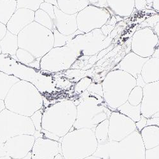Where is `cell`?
Returning <instances> with one entry per match:
<instances>
[{
    "instance_id": "603a6c76",
    "label": "cell",
    "mask_w": 159,
    "mask_h": 159,
    "mask_svg": "<svg viewBox=\"0 0 159 159\" xmlns=\"http://www.w3.org/2000/svg\"><path fill=\"white\" fill-rule=\"evenodd\" d=\"M57 7L68 14H75L89 5V0H57Z\"/></svg>"
},
{
    "instance_id": "9f6ffc18",
    "label": "cell",
    "mask_w": 159,
    "mask_h": 159,
    "mask_svg": "<svg viewBox=\"0 0 159 159\" xmlns=\"http://www.w3.org/2000/svg\"><path fill=\"white\" fill-rule=\"evenodd\" d=\"M0 159H14V158H12L10 157L5 155V156H2V157H0Z\"/></svg>"
},
{
    "instance_id": "bcb514c9",
    "label": "cell",
    "mask_w": 159,
    "mask_h": 159,
    "mask_svg": "<svg viewBox=\"0 0 159 159\" xmlns=\"http://www.w3.org/2000/svg\"><path fill=\"white\" fill-rule=\"evenodd\" d=\"M155 125L159 127V117L152 116L151 118H147V126Z\"/></svg>"
},
{
    "instance_id": "94428289",
    "label": "cell",
    "mask_w": 159,
    "mask_h": 159,
    "mask_svg": "<svg viewBox=\"0 0 159 159\" xmlns=\"http://www.w3.org/2000/svg\"><path fill=\"white\" fill-rule=\"evenodd\" d=\"M16 1H17V0H16Z\"/></svg>"
},
{
    "instance_id": "ba28073f",
    "label": "cell",
    "mask_w": 159,
    "mask_h": 159,
    "mask_svg": "<svg viewBox=\"0 0 159 159\" xmlns=\"http://www.w3.org/2000/svg\"><path fill=\"white\" fill-rule=\"evenodd\" d=\"M78 58L76 53L70 47H53L41 59L40 70L57 73L71 69Z\"/></svg>"
},
{
    "instance_id": "8d00e7d4",
    "label": "cell",
    "mask_w": 159,
    "mask_h": 159,
    "mask_svg": "<svg viewBox=\"0 0 159 159\" xmlns=\"http://www.w3.org/2000/svg\"><path fill=\"white\" fill-rule=\"evenodd\" d=\"M116 23H117V20L115 18V16L111 15L110 19L107 22V23H106L101 28L102 33L106 37L108 36L111 33V31L114 30V28H115V26L116 25Z\"/></svg>"
},
{
    "instance_id": "ffe728a7",
    "label": "cell",
    "mask_w": 159,
    "mask_h": 159,
    "mask_svg": "<svg viewBox=\"0 0 159 159\" xmlns=\"http://www.w3.org/2000/svg\"><path fill=\"white\" fill-rule=\"evenodd\" d=\"M111 15L127 17L133 12L134 0H107Z\"/></svg>"
},
{
    "instance_id": "ee69618b",
    "label": "cell",
    "mask_w": 159,
    "mask_h": 159,
    "mask_svg": "<svg viewBox=\"0 0 159 159\" xmlns=\"http://www.w3.org/2000/svg\"><path fill=\"white\" fill-rule=\"evenodd\" d=\"M114 44H111V45H110L108 47H107V48H105V49H104V50H101L99 54H98V56H97V61H99L100 59H101L102 58H103L107 54H108V53L110 52H111L113 48H114Z\"/></svg>"
},
{
    "instance_id": "816d5d0a",
    "label": "cell",
    "mask_w": 159,
    "mask_h": 159,
    "mask_svg": "<svg viewBox=\"0 0 159 159\" xmlns=\"http://www.w3.org/2000/svg\"><path fill=\"white\" fill-rule=\"evenodd\" d=\"M5 108V105L4 100L0 99V113H1Z\"/></svg>"
},
{
    "instance_id": "5bb4252c",
    "label": "cell",
    "mask_w": 159,
    "mask_h": 159,
    "mask_svg": "<svg viewBox=\"0 0 159 159\" xmlns=\"http://www.w3.org/2000/svg\"><path fill=\"white\" fill-rule=\"evenodd\" d=\"M36 138L22 134L8 139L3 145L5 155L14 159H22L31 152Z\"/></svg>"
},
{
    "instance_id": "c3c4849f",
    "label": "cell",
    "mask_w": 159,
    "mask_h": 159,
    "mask_svg": "<svg viewBox=\"0 0 159 159\" xmlns=\"http://www.w3.org/2000/svg\"><path fill=\"white\" fill-rule=\"evenodd\" d=\"M136 79V86H139L143 88L146 85V84H147L143 80L141 74L139 75Z\"/></svg>"
},
{
    "instance_id": "f907efd6",
    "label": "cell",
    "mask_w": 159,
    "mask_h": 159,
    "mask_svg": "<svg viewBox=\"0 0 159 159\" xmlns=\"http://www.w3.org/2000/svg\"><path fill=\"white\" fill-rule=\"evenodd\" d=\"M43 1H44V2L50 3L54 6L57 7V0H43Z\"/></svg>"
},
{
    "instance_id": "f1b7e54d",
    "label": "cell",
    "mask_w": 159,
    "mask_h": 159,
    "mask_svg": "<svg viewBox=\"0 0 159 159\" xmlns=\"http://www.w3.org/2000/svg\"><path fill=\"white\" fill-rule=\"evenodd\" d=\"M108 130L109 119H107L97 125L95 128L94 132L98 144L104 143L109 141Z\"/></svg>"
},
{
    "instance_id": "277c9868",
    "label": "cell",
    "mask_w": 159,
    "mask_h": 159,
    "mask_svg": "<svg viewBox=\"0 0 159 159\" xmlns=\"http://www.w3.org/2000/svg\"><path fill=\"white\" fill-rule=\"evenodd\" d=\"M103 98L112 111L125 103L130 91L136 86V79L127 72L113 70L102 82Z\"/></svg>"
},
{
    "instance_id": "74e56055",
    "label": "cell",
    "mask_w": 159,
    "mask_h": 159,
    "mask_svg": "<svg viewBox=\"0 0 159 159\" xmlns=\"http://www.w3.org/2000/svg\"><path fill=\"white\" fill-rule=\"evenodd\" d=\"M66 71H67V73H66L67 76L70 78L76 79V82L80 80L82 78L87 76V75L88 73V71L80 69H71Z\"/></svg>"
},
{
    "instance_id": "d4e9b609",
    "label": "cell",
    "mask_w": 159,
    "mask_h": 159,
    "mask_svg": "<svg viewBox=\"0 0 159 159\" xmlns=\"http://www.w3.org/2000/svg\"><path fill=\"white\" fill-rule=\"evenodd\" d=\"M16 10V0H0V22L7 25Z\"/></svg>"
},
{
    "instance_id": "f35d334b",
    "label": "cell",
    "mask_w": 159,
    "mask_h": 159,
    "mask_svg": "<svg viewBox=\"0 0 159 159\" xmlns=\"http://www.w3.org/2000/svg\"><path fill=\"white\" fill-rule=\"evenodd\" d=\"M39 9H41L43 11H45L46 13L51 17V18L54 20H55V12H54V6L46 2H43L41 4Z\"/></svg>"
},
{
    "instance_id": "e575fe53",
    "label": "cell",
    "mask_w": 159,
    "mask_h": 159,
    "mask_svg": "<svg viewBox=\"0 0 159 159\" xmlns=\"http://www.w3.org/2000/svg\"><path fill=\"white\" fill-rule=\"evenodd\" d=\"M92 83V79L89 76H85L79 80L76 84L75 90L76 94H82L84 92H85L90 85Z\"/></svg>"
},
{
    "instance_id": "7a4b0ae2",
    "label": "cell",
    "mask_w": 159,
    "mask_h": 159,
    "mask_svg": "<svg viewBox=\"0 0 159 159\" xmlns=\"http://www.w3.org/2000/svg\"><path fill=\"white\" fill-rule=\"evenodd\" d=\"M76 108V121L71 130L95 129L99 124L109 119L112 113L103 97L87 90L81 94Z\"/></svg>"
},
{
    "instance_id": "2e32d148",
    "label": "cell",
    "mask_w": 159,
    "mask_h": 159,
    "mask_svg": "<svg viewBox=\"0 0 159 159\" xmlns=\"http://www.w3.org/2000/svg\"><path fill=\"white\" fill-rule=\"evenodd\" d=\"M61 153V143L48 138H36L31 150L32 159H53Z\"/></svg>"
},
{
    "instance_id": "484cf974",
    "label": "cell",
    "mask_w": 159,
    "mask_h": 159,
    "mask_svg": "<svg viewBox=\"0 0 159 159\" xmlns=\"http://www.w3.org/2000/svg\"><path fill=\"white\" fill-rule=\"evenodd\" d=\"M20 80L14 75L0 71V99L4 100L11 88Z\"/></svg>"
},
{
    "instance_id": "7bdbcfd3",
    "label": "cell",
    "mask_w": 159,
    "mask_h": 159,
    "mask_svg": "<svg viewBox=\"0 0 159 159\" xmlns=\"http://www.w3.org/2000/svg\"><path fill=\"white\" fill-rule=\"evenodd\" d=\"M147 118L141 115L140 120L138 122H136V126L138 131L140 132L145 127H147Z\"/></svg>"
},
{
    "instance_id": "f5cc1de1",
    "label": "cell",
    "mask_w": 159,
    "mask_h": 159,
    "mask_svg": "<svg viewBox=\"0 0 159 159\" xmlns=\"http://www.w3.org/2000/svg\"><path fill=\"white\" fill-rule=\"evenodd\" d=\"M84 159H102V158H101L99 157H96L94 155H91V156H89V157H88L87 158H85Z\"/></svg>"
},
{
    "instance_id": "b9f144b4",
    "label": "cell",
    "mask_w": 159,
    "mask_h": 159,
    "mask_svg": "<svg viewBox=\"0 0 159 159\" xmlns=\"http://www.w3.org/2000/svg\"><path fill=\"white\" fill-rule=\"evenodd\" d=\"M89 5L99 8H104L110 10L107 0H89Z\"/></svg>"
},
{
    "instance_id": "83f0119b",
    "label": "cell",
    "mask_w": 159,
    "mask_h": 159,
    "mask_svg": "<svg viewBox=\"0 0 159 159\" xmlns=\"http://www.w3.org/2000/svg\"><path fill=\"white\" fill-rule=\"evenodd\" d=\"M116 111L130 118L134 122H138L141 119V104L133 106L127 101L125 103L120 106V107H118Z\"/></svg>"
},
{
    "instance_id": "ab89813d",
    "label": "cell",
    "mask_w": 159,
    "mask_h": 159,
    "mask_svg": "<svg viewBox=\"0 0 159 159\" xmlns=\"http://www.w3.org/2000/svg\"><path fill=\"white\" fill-rule=\"evenodd\" d=\"M87 91L92 92V93L96 94L101 97H103V90L102 84L98 83H93L92 82L90 86L87 89Z\"/></svg>"
},
{
    "instance_id": "9a60e30c",
    "label": "cell",
    "mask_w": 159,
    "mask_h": 159,
    "mask_svg": "<svg viewBox=\"0 0 159 159\" xmlns=\"http://www.w3.org/2000/svg\"><path fill=\"white\" fill-rule=\"evenodd\" d=\"M143 91L141 112L144 117L149 118L159 111V81L147 84Z\"/></svg>"
},
{
    "instance_id": "6f0895ef",
    "label": "cell",
    "mask_w": 159,
    "mask_h": 159,
    "mask_svg": "<svg viewBox=\"0 0 159 159\" xmlns=\"http://www.w3.org/2000/svg\"><path fill=\"white\" fill-rule=\"evenodd\" d=\"M147 2L148 5H149V4H152V3H153V0H147Z\"/></svg>"
},
{
    "instance_id": "91938a15",
    "label": "cell",
    "mask_w": 159,
    "mask_h": 159,
    "mask_svg": "<svg viewBox=\"0 0 159 159\" xmlns=\"http://www.w3.org/2000/svg\"><path fill=\"white\" fill-rule=\"evenodd\" d=\"M2 54V49H1V47H0V56H1Z\"/></svg>"
},
{
    "instance_id": "1f68e13d",
    "label": "cell",
    "mask_w": 159,
    "mask_h": 159,
    "mask_svg": "<svg viewBox=\"0 0 159 159\" xmlns=\"http://www.w3.org/2000/svg\"><path fill=\"white\" fill-rule=\"evenodd\" d=\"M43 2V0H17V9L23 8L35 12Z\"/></svg>"
},
{
    "instance_id": "d6986e66",
    "label": "cell",
    "mask_w": 159,
    "mask_h": 159,
    "mask_svg": "<svg viewBox=\"0 0 159 159\" xmlns=\"http://www.w3.org/2000/svg\"><path fill=\"white\" fill-rule=\"evenodd\" d=\"M149 58L142 57L134 52H130L119 62L113 70L124 71L136 78L141 74L144 64Z\"/></svg>"
},
{
    "instance_id": "4316f807",
    "label": "cell",
    "mask_w": 159,
    "mask_h": 159,
    "mask_svg": "<svg viewBox=\"0 0 159 159\" xmlns=\"http://www.w3.org/2000/svg\"><path fill=\"white\" fill-rule=\"evenodd\" d=\"M16 57L19 61L26 66L36 69H40L41 59L36 58L27 50L19 48Z\"/></svg>"
},
{
    "instance_id": "681fc988",
    "label": "cell",
    "mask_w": 159,
    "mask_h": 159,
    "mask_svg": "<svg viewBox=\"0 0 159 159\" xmlns=\"http://www.w3.org/2000/svg\"><path fill=\"white\" fill-rule=\"evenodd\" d=\"M152 6L154 10L159 11V0H153Z\"/></svg>"
},
{
    "instance_id": "4fadbf2b",
    "label": "cell",
    "mask_w": 159,
    "mask_h": 159,
    "mask_svg": "<svg viewBox=\"0 0 159 159\" xmlns=\"http://www.w3.org/2000/svg\"><path fill=\"white\" fill-rule=\"evenodd\" d=\"M136 130V122L120 112L112 111L109 118V140L121 141Z\"/></svg>"
},
{
    "instance_id": "db71d44e",
    "label": "cell",
    "mask_w": 159,
    "mask_h": 159,
    "mask_svg": "<svg viewBox=\"0 0 159 159\" xmlns=\"http://www.w3.org/2000/svg\"><path fill=\"white\" fill-rule=\"evenodd\" d=\"M53 159H64V157H63L62 153H59L57 155H56Z\"/></svg>"
},
{
    "instance_id": "8fae6325",
    "label": "cell",
    "mask_w": 159,
    "mask_h": 159,
    "mask_svg": "<svg viewBox=\"0 0 159 159\" xmlns=\"http://www.w3.org/2000/svg\"><path fill=\"white\" fill-rule=\"evenodd\" d=\"M106 8L89 5L77 14L78 30L84 33L101 29L111 17Z\"/></svg>"
},
{
    "instance_id": "e0dca14e",
    "label": "cell",
    "mask_w": 159,
    "mask_h": 159,
    "mask_svg": "<svg viewBox=\"0 0 159 159\" xmlns=\"http://www.w3.org/2000/svg\"><path fill=\"white\" fill-rule=\"evenodd\" d=\"M34 21V11L21 8L16 10L6 25L8 31L18 35L20 31Z\"/></svg>"
},
{
    "instance_id": "5b68a950",
    "label": "cell",
    "mask_w": 159,
    "mask_h": 159,
    "mask_svg": "<svg viewBox=\"0 0 159 159\" xmlns=\"http://www.w3.org/2000/svg\"><path fill=\"white\" fill-rule=\"evenodd\" d=\"M95 129L71 130L61 142V153L64 159H84L93 155L98 143L95 136Z\"/></svg>"
},
{
    "instance_id": "f6af8a7d",
    "label": "cell",
    "mask_w": 159,
    "mask_h": 159,
    "mask_svg": "<svg viewBox=\"0 0 159 159\" xmlns=\"http://www.w3.org/2000/svg\"><path fill=\"white\" fill-rule=\"evenodd\" d=\"M148 5L147 0H134V7L138 10H143Z\"/></svg>"
},
{
    "instance_id": "30bf717a",
    "label": "cell",
    "mask_w": 159,
    "mask_h": 159,
    "mask_svg": "<svg viewBox=\"0 0 159 159\" xmlns=\"http://www.w3.org/2000/svg\"><path fill=\"white\" fill-rule=\"evenodd\" d=\"M106 36L101 29L78 34L66 44L77 54L78 57L98 55L102 50V43Z\"/></svg>"
},
{
    "instance_id": "d6a6232c",
    "label": "cell",
    "mask_w": 159,
    "mask_h": 159,
    "mask_svg": "<svg viewBox=\"0 0 159 159\" xmlns=\"http://www.w3.org/2000/svg\"><path fill=\"white\" fill-rule=\"evenodd\" d=\"M143 88L139 86H136L130 91L127 101L132 105L138 106L139 104H141L143 100Z\"/></svg>"
},
{
    "instance_id": "ac0fdd59",
    "label": "cell",
    "mask_w": 159,
    "mask_h": 159,
    "mask_svg": "<svg viewBox=\"0 0 159 159\" xmlns=\"http://www.w3.org/2000/svg\"><path fill=\"white\" fill-rule=\"evenodd\" d=\"M54 28L61 34L69 36L73 34L78 30L76 21L77 14H66L56 6H54Z\"/></svg>"
},
{
    "instance_id": "60d3db41",
    "label": "cell",
    "mask_w": 159,
    "mask_h": 159,
    "mask_svg": "<svg viewBox=\"0 0 159 159\" xmlns=\"http://www.w3.org/2000/svg\"><path fill=\"white\" fill-rule=\"evenodd\" d=\"M145 159H159V145L153 148L146 150Z\"/></svg>"
},
{
    "instance_id": "8992f818",
    "label": "cell",
    "mask_w": 159,
    "mask_h": 159,
    "mask_svg": "<svg viewBox=\"0 0 159 159\" xmlns=\"http://www.w3.org/2000/svg\"><path fill=\"white\" fill-rule=\"evenodd\" d=\"M17 36L19 48L28 51L38 59H42L54 47L53 31L34 21L20 31Z\"/></svg>"
},
{
    "instance_id": "680465c9",
    "label": "cell",
    "mask_w": 159,
    "mask_h": 159,
    "mask_svg": "<svg viewBox=\"0 0 159 159\" xmlns=\"http://www.w3.org/2000/svg\"><path fill=\"white\" fill-rule=\"evenodd\" d=\"M153 116H157V117H159V111L158 112V113H155Z\"/></svg>"
},
{
    "instance_id": "52a82bcc",
    "label": "cell",
    "mask_w": 159,
    "mask_h": 159,
    "mask_svg": "<svg viewBox=\"0 0 159 159\" xmlns=\"http://www.w3.org/2000/svg\"><path fill=\"white\" fill-rule=\"evenodd\" d=\"M35 127L30 117L14 113L5 108L0 113V143L22 134L34 135Z\"/></svg>"
},
{
    "instance_id": "7c38bea8",
    "label": "cell",
    "mask_w": 159,
    "mask_h": 159,
    "mask_svg": "<svg viewBox=\"0 0 159 159\" xmlns=\"http://www.w3.org/2000/svg\"><path fill=\"white\" fill-rule=\"evenodd\" d=\"M158 36L150 28L136 31L132 37L131 52L144 58L152 57L158 47Z\"/></svg>"
},
{
    "instance_id": "f546056e",
    "label": "cell",
    "mask_w": 159,
    "mask_h": 159,
    "mask_svg": "<svg viewBox=\"0 0 159 159\" xmlns=\"http://www.w3.org/2000/svg\"><path fill=\"white\" fill-rule=\"evenodd\" d=\"M34 22L53 31L54 29V22L45 11L39 9L34 12Z\"/></svg>"
},
{
    "instance_id": "cb8c5ba5",
    "label": "cell",
    "mask_w": 159,
    "mask_h": 159,
    "mask_svg": "<svg viewBox=\"0 0 159 159\" xmlns=\"http://www.w3.org/2000/svg\"><path fill=\"white\" fill-rule=\"evenodd\" d=\"M2 54L16 56L19 49L18 36L7 31L4 38L0 41Z\"/></svg>"
},
{
    "instance_id": "7402d4cb",
    "label": "cell",
    "mask_w": 159,
    "mask_h": 159,
    "mask_svg": "<svg viewBox=\"0 0 159 159\" xmlns=\"http://www.w3.org/2000/svg\"><path fill=\"white\" fill-rule=\"evenodd\" d=\"M140 134L146 150L153 148L159 145V127L147 126L140 132Z\"/></svg>"
},
{
    "instance_id": "9c48e42d",
    "label": "cell",
    "mask_w": 159,
    "mask_h": 159,
    "mask_svg": "<svg viewBox=\"0 0 159 159\" xmlns=\"http://www.w3.org/2000/svg\"><path fill=\"white\" fill-rule=\"evenodd\" d=\"M146 148L138 130L116 142L111 141L110 159H145Z\"/></svg>"
},
{
    "instance_id": "d590c367",
    "label": "cell",
    "mask_w": 159,
    "mask_h": 159,
    "mask_svg": "<svg viewBox=\"0 0 159 159\" xmlns=\"http://www.w3.org/2000/svg\"><path fill=\"white\" fill-rule=\"evenodd\" d=\"M42 110H39L36 111L33 115L30 116L31 120L35 127L36 131L41 132L42 130V117H43Z\"/></svg>"
},
{
    "instance_id": "7dc6e473",
    "label": "cell",
    "mask_w": 159,
    "mask_h": 159,
    "mask_svg": "<svg viewBox=\"0 0 159 159\" xmlns=\"http://www.w3.org/2000/svg\"><path fill=\"white\" fill-rule=\"evenodd\" d=\"M7 31L8 30L7 28V25L2 22H0V41L4 38Z\"/></svg>"
},
{
    "instance_id": "836d02e7",
    "label": "cell",
    "mask_w": 159,
    "mask_h": 159,
    "mask_svg": "<svg viewBox=\"0 0 159 159\" xmlns=\"http://www.w3.org/2000/svg\"><path fill=\"white\" fill-rule=\"evenodd\" d=\"M111 141L109 140L108 142L98 144L96 152L93 155L99 157L102 159H110V153L111 150Z\"/></svg>"
},
{
    "instance_id": "4dcf8cb0",
    "label": "cell",
    "mask_w": 159,
    "mask_h": 159,
    "mask_svg": "<svg viewBox=\"0 0 159 159\" xmlns=\"http://www.w3.org/2000/svg\"><path fill=\"white\" fill-rule=\"evenodd\" d=\"M53 33H54V47H60L66 46V44H67L68 42H70L76 36L83 34L84 33L78 30L73 34L66 36V35H63L61 34L56 28H54V30H53Z\"/></svg>"
},
{
    "instance_id": "11a10c76",
    "label": "cell",
    "mask_w": 159,
    "mask_h": 159,
    "mask_svg": "<svg viewBox=\"0 0 159 159\" xmlns=\"http://www.w3.org/2000/svg\"><path fill=\"white\" fill-rule=\"evenodd\" d=\"M22 159H32V158H31V152L30 153L25 157H24V158H23Z\"/></svg>"
},
{
    "instance_id": "3957f363",
    "label": "cell",
    "mask_w": 159,
    "mask_h": 159,
    "mask_svg": "<svg viewBox=\"0 0 159 159\" xmlns=\"http://www.w3.org/2000/svg\"><path fill=\"white\" fill-rule=\"evenodd\" d=\"M77 114L76 105L66 100L51 105L43 113L42 129L61 138L73 127Z\"/></svg>"
},
{
    "instance_id": "6da1fadb",
    "label": "cell",
    "mask_w": 159,
    "mask_h": 159,
    "mask_svg": "<svg viewBox=\"0 0 159 159\" xmlns=\"http://www.w3.org/2000/svg\"><path fill=\"white\" fill-rule=\"evenodd\" d=\"M4 102L5 108L28 117L41 110L43 104V98L37 88L23 80L11 88Z\"/></svg>"
},
{
    "instance_id": "44dd1931",
    "label": "cell",
    "mask_w": 159,
    "mask_h": 159,
    "mask_svg": "<svg viewBox=\"0 0 159 159\" xmlns=\"http://www.w3.org/2000/svg\"><path fill=\"white\" fill-rule=\"evenodd\" d=\"M141 75L146 84L159 81V57H150L146 61Z\"/></svg>"
}]
</instances>
